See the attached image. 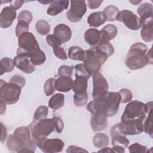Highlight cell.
I'll return each instance as SVG.
<instances>
[{"label":"cell","instance_id":"obj_43","mask_svg":"<svg viewBox=\"0 0 153 153\" xmlns=\"http://www.w3.org/2000/svg\"><path fill=\"white\" fill-rule=\"evenodd\" d=\"M128 151L131 153L133 152H146L148 148L146 146L142 145L138 143H134L128 147Z\"/></svg>","mask_w":153,"mask_h":153},{"label":"cell","instance_id":"obj_37","mask_svg":"<svg viewBox=\"0 0 153 153\" xmlns=\"http://www.w3.org/2000/svg\"><path fill=\"white\" fill-rule=\"evenodd\" d=\"M96 47H97L102 52L105 53L108 57L112 55L114 52V47L109 42L100 44Z\"/></svg>","mask_w":153,"mask_h":153},{"label":"cell","instance_id":"obj_5","mask_svg":"<svg viewBox=\"0 0 153 153\" xmlns=\"http://www.w3.org/2000/svg\"><path fill=\"white\" fill-rule=\"evenodd\" d=\"M31 135L36 142L39 139H45L55 130V125L53 118H45L38 121L33 120L30 124Z\"/></svg>","mask_w":153,"mask_h":153},{"label":"cell","instance_id":"obj_32","mask_svg":"<svg viewBox=\"0 0 153 153\" xmlns=\"http://www.w3.org/2000/svg\"><path fill=\"white\" fill-rule=\"evenodd\" d=\"M119 12L120 11L118 7L113 5L107 6L103 10V13L106 16L107 20L109 22H114L116 20Z\"/></svg>","mask_w":153,"mask_h":153},{"label":"cell","instance_id":"obj_45","mask_svg":"<svg viewBox=\"0 0 153 153\" xmlns=\"http://www.w3.org/2000/svg\"><path fill=\"white\" fill-rule=\"evenodd\" d=\"M53 48L54 54L57 58L61 60H66L68 59L66 53L63 48L60 46H55Z\"/></svg>","mask_w":153,"mask_h":153},{"label":"cell","instance_id":"obj_4","mask_svg":"<svg viewBox=\"0 0 153 153\" xmlns=\"http://www.w3.org/2000/svg\"><path fill=\"white\" fill-rule=\"evenodd\" d=\"M152 101L146 104L139 100L130 101L125 108L121 117V121L140 120L143 121L146 118V114L152 110Z\"/></svg>","mask_w":153,"mask_h":153},{"label":"cell","instance_id":"obj_10","mask_svg":"<svg viewBox=\"0 0 153 153\" xmlns=\"http://www.w3.org/2000/svg\"><path fill=\"white\" fill-rule=\"evenodd\" d=\"M36 146L45 153H56L61 152L65 146L64 142L58 138L43 139L37 140Z\"/></svg>","mask_w":153,"mask_h":153},{"label":"cell","instance_id":"obj_9","mask_svg":"<svg viewBox=\"0 0 153 153\" xmlns=\"http://www.w3.org/2000/svg\"><path fill=\"white\" fill-rule=\"evenodd\" d=\"M87 11V5L85 1L72 0L71 7L66 12L67 19L72 22H79Z\"/></svg>","mask_w":153,"mask_h":153},{"label":"cell","instance_id":"obj_2","mask_svg":"<svg viewBox=\"0 0 153 153\" xmlns=\"http://www.w3.org/2000/svg\"><path fill=\"white\" fill-rule=\"evenodd\" d=\"M152 49L149 50L148 47L142 42H136L130 48L125 60L128 68L136 70L145 67L148 64L152 63Z\"/></svg>","mask_w":153,"mask_h":153},{"label":"cell","instance_id":"obj_38","mask_svg":"<svg viewBox=\"0 0 153 153\" xmlns=\"http://www.w3.org/2000/svg\"><path fill=\"white\" fill-rule=\"evenodd\" d=\"M29 23L25 21H18L17 26L16 27V35L17 37H19L23 33L29 32Z\"/></svg>","mask_w":153,"mask_h":153},{"label":"cell","instance_id":"obj_7","mask_svg":"<svg viewBox=\"0 0 153 153\" xmlns=\"http://www.w3.org/2000/svg\"><path fill=\"white\" fill-rule=\"evenodd\" d=\"M0 97L6 104L12 105L18 102L21 94L22 88L13 82H7L0 80Z\"/></svg>","mask_w":153,"mask_h":153},{"label":"cell","instance_id":"obj_22","mask_svg":"<svg viewBox=\"0 0 153 153\" xmlns=\"http://www.w3.org/2000/svg\"><path fill=\"white\" fill-rule=\"evenodd\" d=\"M107 20L106 14L103 11H97L90 14L87 18V23L90 26L99 27L103 25Z\"/></svg>","mask_w":153,"mask_h":153},{"label":"cell","instance_id":"obj_13","mask_svg":"<svg viewBox=\"0 0 153 153\" xmlns=\"http://www.w3.org/2000/svg\"><path fill=\"white\" fill-rule=\"evenodd\" d=\"M13 60L15 66L25 74H31L35 70V66L27 56H16Z\"/></svg>","mask_w":153,"mask_h":153},{"label":"cell","instance_id":"obj_21","mask_svg":"<svg viewBox=\"0 0 153 153\" xmlns=\"http://www.w3.org/2000/svg\"><path fill=\"white\" fill-rule=\"evenodd\" d=\"M84 40L91 47L97 45L100 41V32L97 29L90 28L87 30L84 33Z\"/></svg>","mask_w":153,"mask_h":153},{"label":"cell","instance_id":"obj_55","mask_svg":"<svg viewBox=\"0 0 153 153\" xmlns=\"http://www.w3.org/2000/svg\"><path fill=\"white\" fill-rule=\"evenodd\" d=\"M98 152H112V151L111 148L105 146L104 148H102V149L99 150Z\"/></svg>","mask_w":153,"mask_h":153},{"label":"cell","instance_id":"obj_6","mask_svg":"<svg viewBox=\"0 0 153 153\" xmlns=\"http://www.w3.org/2000/svg\"><path fill=\"white\" fill-rule=\"evenodd\" d=\"M18 44L17 56H25L29 57L32 53L40 49L35 36L30 32L23 33L18 37Z\"/></svg>","mask_w":153,"mask_h":153},{"label":"cell","instance_id":"obj_36","mask_svg":"<svg viewBox=\"0 0 153 153\" xmlns=\"http://www.w3.org/2000/svg\"><path fill=\"white\" fill-rule=\"evenodd\" d=\"M152 110L148 114V116L143 123V130L147 134H148L151 137H152Z\"/></svg>","mask_w":153,"mask_h":153},{"label":"cell","instance_id":"obj_27","mask_svg":"<svg viewBox=\"0 0 153 153\" xmlns=\"http://www.w3.org/2000/svg\"><path fill=\"white\" fill-rule=\"evenodd\" d=\"M153 7L148 2H145L140 4L137 9V13L140 16V19H145L152 17Z\"/></svg>","mask_w":153,"mask_h":153},{"label":"cell","instance_id":"obj_50","mask_svg":"<svg viewBox=\"0 0 153 153\" xmlns=\"http://www.w3.org/2000/svg\"><path fill=\"white\" fill-rule=\"evenodd\" d=\"M103 2V1H87V5L90 9H96L100 7L101 4Z\"/></svg>","mask_w":153,"mask_h":153},{"label":"cell","instance_id":"obj_17","mask_svg":"<svg viewBox=\"0 0 153 153\" xmlns=\"http://www.w3.org/2000/svg\"><path fill=\"white\" fill-rule=\"evenodd\" d=\"M53 35L63 44L69 41L72 36L70 27L65 24H59L54 29Z\"/></svg>","mask_w":153,"mask_h":153},{"label":"cell","instance_id":"obj_46","mask_svg":"<svg viewBox=\"0 0 153 153\" xmlns=\"http://www.w3.org/2000/svg\"><path fill=\"white\" fill-rule=\"evenodd\" d=\"M46 41L47 44L52 47H54L55 46H60L62 44L59 39L53 34L48 35L46 37Z\"/></svg>","mask_w":153,"mask_h":153},{"label":"cell","instance_id":"obj_34","mask_svg":"<svg viewBox=\"0 0 153 153\" xmlns=\"http://www.w3.org/2000/svg\"><path fill=\"white\" fill-rule=\"evenodd\" d=\"M48 112V109L45 106H39L38 107L33 114V120L36 121H40L41 120L47 118Z\"/></svg>","mask_w":153,"mask_h":153},{"label":"cell","instance_id":"obj_41","mask_svg":"<svg viewBox=\"0 0 153 153\" xmlns=\"http://www.w3.org/2000/svg\"><path fill=\"white\" fill-rule=\"evenodd\" d=\"M75 75L76 76H81L85 77L88 79L91 76V75H90L88 72L86 71V69L84 68V66L82 63H79L75 66Z\"/></svg>","mask_w":153,"mask_h":153},{"label":"cell","instance_id":"obj_1","mask_svg":"<svg viewBox=\"0 0 153 153\" xmlns=\"http://www.w3.org/2000/svg\"><path fill=\"white\" fill-rule=\"evenodd\" d=\"M120 103L121 96L118 92L108 91L99 98L90 102L87 108L92 114L99 112L110 117L117 114Z\"/></svg>","mask_w":153,"mask_h":153},{"label":"cell","instance_id":"obj_42","mask_svg":"<svg viewBox=\"0 0 153 153\" xmlns=\"http://www.w3.org/2000/svg\"><path fill=\"white\" fill-rule=\"evenodd\" d=\"M73 68L68 65H62L58 69V75L59 76H71L72 75Z\"/></svg>","mask_w":153,"mask_h":153},{"label":"cell","instance_id":"obj_15","mask_svg":"<svg viewBox=\"0 0 153 153\" xmlns=\"http://www.w3.org/2000/svg\"><path fill=\"white\" fill-rule=\"evenodd\" d=\"M17 13L16 10L10 7H4L0 14V26L2 28H7L11 26L16 19Z\"/></svg>","mask_w":153,"mask_h":153},{"label":"cell","instance_id":"obj_47","mask_svg":"<svg viewBox=\"0 0 153 153\" xmlns=\"http://www.w3.org/2000/svg\"><path fill=\"white\" fill-rule=\"evenodd\" d=\"M10 82L14 83L20 86L21 88H23L25 85L26 80L22 75H13L12 78L10 79Z\"/></svg>","mask_w":153,"mask_h":153},{"label":"cell","instance_id":"obj_30","mask_svg":"<svg viewBox=\"0 0 153 153\" xmlns=\"http://www.w3.org/2000/svg\"><path fill=\"white\" fill-rule=\"evenodd\" d=\"M29 58L30 59L32 63L35 66H39L42 65L46 60V56L43 51L41 49L32 53Z\"/></svg>","mask_w":153,"mask_h":153},{"label":"cell","instance_id":"obj_18","mask_svg":"<svg viewBox=\"0 0 153 153\" xmlns=\"http://www.w3.org/2000/svg\"><path fill=\"white\" fill-rule=\"evenodd\" d=\"M69 1L66 0L51 1L50 6L47 8V13L51 16H56L67 9L69 7Z\"/></svg>","mask_w":153,"mask_h":153},{"label":"cell","instance_id":"obj_26","mask_svg":"<svg viewBox=\"0 0 153 153\" xmlns=\"http://www.w3.org/2000/svg\"><path fill=\"white\" fill-rule=\"evenodd\" d=\"M65 96L62 93L54 94L48 101V106L54 110L59 109L64 105Z\"/></svg>","mask_w":153,"mask_h":153},{"label":"cell","instance_id":"obj_44","mask_svg":"<svg viewBox=\"0 0 153 153\" xmlns=\"http://www.w3.org/2000/svg\"><path fill=\"white\" fill-rule=\"evenodd\" d=\"M17 20L25 21L29 24L32 20V14L27 10L22 11L17 17Z\"/></svg>","mask_w":153,"mask_h":153},{"label":"cell","instance_id":"obj_19","mask_svg":"<svg viewBox=\"0 0 153 153\" xmlns=\"http://www.w3.org/2000/svg\"><path fill=\"white\" fill-rule=\"evenodd\" d=\"M100 32V44L108 42L110 40L114 39L117 35L118 30L117 27L112 24L107 25L104 26ZM98 44V45H99Z\"/></svg>","mask_w":153,"mask_h":153},{"label":"cell","instance_id":"obj_40","mask_svg":"<svg viewBox=\"0 0 153 153\" xmlns=\"http://www.w3.org/2000/svg\"><path fill=\"white\" fill-rule=\"evenodd\" d=\"M121 96V102L127 103L131 100L133 94L131 91L128 88H122L118 91Z\"/></svg>","mask_w":153,"mask_h":153},{"label":"cell","instance_id":"obj_49","mask_svg":"<svg viewBox=\"0 0 153 153\" xmlns=\"http://www.w3.org/2000/svg\"><path fill=\"white\" fill-rule=\"evenodd\" d=\"M66 152H68V153H71V152H88V151H86L85 149H84L83 148H81L80 147H78L77 146L71 145L67 148Z\"/></svg>","mask_w":153,"mask_h":153},{"label":"cell","instance_id":"obj_25","mask_svg":"<svg viewBox=\"0 0 153 153\" xmlns=\"http://www.w3.org/2000/svg\"><path fill=\"white\" fill-rule=\"evenodd\" d=\"M68 57L71 60L84 62L85 57V50L78 46H72L69 48Z\"/></svg>","mask_w":153,"mask_h":153},{"label":"cell","instance_id":"obj_12","mask_svg":"<svg viewBox=\"0 0 153 153\" xmlns=\"http://www.w3.org/2000/svg\"><path fill=\"white\" fill-rule=\"evenodd\" d=\"M93 83L92 96L93 100L99 98L108 91V83L102 74L98 72L93 75Z\"/></svg>","mask_w":153,"mask_h":153},{"label":"cell","instance_id":"obj_23","mask_svg":"<svg viewBox=\"0 0 153 153\" xmlns=\"http://www.w3.org/2000/svg\"><path fill=\"white\" fill-rule=\"evenodd\" d=\"M88 78L81 76H75V79L74 81L72 90L76 94H82L87 93V89L88 85Z\"/></svg>","mask_w":153,"mask_h":153},{"label":"cell","instance_id":"obj_39","mask_svg":"<svg viewBox=\"0 0 153 153\" xmlns=\"http://www.w3.org/2000/svg\"><path fill=\"white\" fill-rule=\"evenodd\" d=\"M88 100L87 93L82 94H76L74 96V102L76 106L81 107L86 105Z\"/></svg>","mask_w":153,"mask_h":153},{"label":"cell","instance_id":"obj_56","mask_svg":"<svg viewBox=\"0 0 153 153\" xmlns=\"http://www.w3.org/2000/svg\"><path fill=\"white\" fill-rule=\"evenodd\" d=\"M130 2H131V4H133L134 5H137L138 4L142 2V1H130Z\"/></svg>","mask_w":153,"mask_h":153},{"label":"cell","instance_id":"obj_28","mask_svg":"<svg viewBox=\"0 0 153 153\" xmlns=\"http://www.w3.org/2000/svg\"><path fill=\"white\" fill-rule=\"evenodd\" d=\"M93 145L98 148H104L109 144V137L107 135L102 133H98L94 135L93 139Z\"/></svg>","mask_w":153,"mask_h":153},{"label":"cell","instance_id":"obj_3","mask_svg":"<svg viewBox=\"0 0 153 153\" xmlns=\"http://www.w3.org/2000/svg\"><path fill=\"white\" fill-rule=\"evenodd\" d=\"M108 56L96 46L85 50L84 66L88 73L93 75L98 73L102 65L107 60Z\"/></svg>","mask_w":153,"mask_h":153},{"label":"cell","instance_id":"obj_52","mask_svg":"<svg viewBox=\"0 0 153 153\" xmlns=\"http://www.w3.org/2000/svg\"><path fill=\"white\" fill-rule=\"evenodd\" d=\"M112 152H118V153H124L125 152V149L119 145H114L111 148Z\"/></svg>","mask_w":153,"mask_h":153},{"label":"cell","instance_id":"obj_11","mask_svg":"<svg viewBox=\"0 0 153 153\" xmlns=\"http://www.w3.org/2000/svg\"><path fill=\"white\" fill-rule=\"evenodd\" d=\"M116 20L122 22L127 28L133 30H137L141 27L140 18L130 10H123L120 11Z\"/></svg>","mask_w":153,"mask_h":153},{"label":"cell","instance_id":"obj_35","mask_svg":"<svg viewBox=\"0 0 153 153\" xmlns=\"http://www.w3.org/2000/svg\"><path fill=\"white\" fill-rule=\"evenodd\" d=\"M55 81L56 79L54 78H50L47 79L45 82L44 85V91L47 96H51L55 92Z\"/></svg>","mask_w":153,"mask_h":153},{"label":"cell","instance_id":"obj_48","mask_svg":"<svg viewBox=\"0 0 153 153\" xmlns=\"http://www.w3.org/2000/svg\"><path fill=\"white\" fill-rule=\"evenodd\" d=\"M55 125V130L56 132L60 133L64 128V123L62 118L59 117H54L53 118Z\"/></svg>","mask_w":153,"mask_h":153},{"label":"cell","instance_id":"obj_14","mask_svg":"<svg viewBox=\"0 0 153 153\" xmlns=\"http://www.w3.org/2000/svg\"><path fill=\"white\" fill-rule=\"evenodd\" d=\"M141 31L140 36L142 39L146 42H151L153 40V18L149 17L148 18L140 19Z\"/></svg>","mask_w":153,"mask_h":153},{"label":"cell","instance_id":"obj_29","mask_svg":"<svg viewBox=\"0 0 153 153\" xmlns=\"http://www.w3.org/2000/svg\"><path fill=\"white\" fill-rule=\"evenodd\" d=\"M15 65L14 60L9 57H4L0 62V72L1 75L6 72H11L14 68Z\"/></svg>","mask_w":153,"mask_h":153},{"label":"cell","instance_id":"obj_33","mask_svg":"<svg viewBox=\"0 0 153 153\" xmlns=\"http://www.w3.org/2000/svg\"><path fill=\"white\" fill-rule=\"evenodd\" d=\"M36 31L42 35H46L50 33V26L48 22L44 20H39L35 24Z\"/></svg>","mask_w":153,"mask_h":153},{"label":"cell","instance_id":"obj_16","mask_svg":"<svg viewBox=\"0 0 153 153\" xmlns=\"http://www.w3.org/2000/svg\"><path fill=\"white\" fill-rule=\"evenodd\" d=\"M90 124L92 129L95 131L103 130L106 127L108 124L107 117L102 112H95L92 115Z\"/></svg>","mask_w":153,"mask_h":153},{"label":"cell","instance_id":"obj_20","mask_svg":"<svg viewBox=\"0 0 153 153\" xmlns=\"http://www.w3.org/2000/svg\"><path fill=\"white\" fill-rule=\"evenodd\" d=\"M74 81L71 76H62L59 77L55 81V88L60 92H68L73 87Z\"/></svg>","mask_w":153,"mask_h":153},{"label":"cell","instance_id":"obj_54","mask_svg":"<svg viewBox=\"0 0 153 153\" xmlns=\"http://www.w3.org/2000/svg\"><path fill=\"white\" fill-rule=\"evenodd\" d=\"M6 110V103L2 100H1V115H2L5 112Z\"/></svg>","mask_w":153,"mask_h":153},{"label":"cell","instance_id":"obj_51","mask_svg":"<svg viewBox=\"0 0 153 153\" xmlns=\"http://www.w3.org/2000/svg\"><path fill=\"white\" fill-rule=\"evenodd\" d=\"M23 2V1H11L10 7L14 10H17L22 6Z\"/></svg>","mask_w":153,"mask_h":153},{"label":"cell","instance_id":"obj_8","mask_svg":"<svg viewBox=\"0 0 153 153\" xmlns=\"http://www.w3.org/2000/svg\"><path fill=\"white\" fill-rule=\"evenodd\" d=\"M13 134L19 136L23 141L24 147L19 152H34L36 144L32 139L30 128L27 126H22L17 127L14 131Z\"/></svg>","mask_w":153,"mask_h":153},{"label":"cell","instance_id":"obj_53","mask_svg":"<svg viewBox=\"0 0 153 153\" xmlns=\"http://www.w3.org/2000/svg\"><path fill=\"white\" fill-rule=\"evenodd\" d=\"M1 124V127H2V135H1V141L2 142L6 138V136H7V130H6L5 127L4 126V125L2 123Z\"/></svg>","mask_w":153,"mask_h":153},{"label":"cell","instance_id":"obj_24","mask_svg":"<svg viewBox=\"0 0 153 153\" xmlns=\"http://www.w3.org/2000/svg\"><path fill=\"white\" fill-rule=\"evenodd\" d=\"M7 146L10 150L19 152L24 147V144L19 136L13 134L9 136L7 141Z\"/></svg>","mask_w":153,"mask_h":153},{"label":"cell","instance_id":"obj_31","mask_svg":"<svg viewBox=\"0 0 153 153\" xmlns=\"http://www.w3.org/2000/svg\"><path fill=\"white\" fill-rule=\"evenodd\" d=\"M112 137V145H119L123 147L124 149L127 148L130 143L129 140L126 137L125 135L122 134H116L113 135Z\"/></svg>","mask_w":153,"mask_h":153}]
</instances>
